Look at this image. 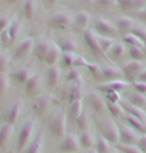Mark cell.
I'll list each match as a JSON object with an SVG mask.
<instances>
[{
	"instance_id": "60d3db41",
	"label": "cell",
	"mask_w": 146,
	"mask_h": 153,
	"mask_svg": "<svg viewBox=\"0 0 146 153\" xmlns=\"http://www.w3.org/2000/svg\"><path fill=\"white\" fill-rule=\"evenodd\" d=\"M19 30H20V22L19 21H14L12 24L10 25V27L8 28V32H9L10 35V39H11V43L14 42V40L17 38L19 34Z\"/></svg>"
},
{
	"instance_id": "83f0119b",
	"label": "cell",
	"mask_w": 146,
	"mask_h": 153,
	"mask_svg": "<svg viewBox=\"0 0 146 153\" xmlns=\"http://www.w3.org/2000/svg\"><path fill=\"white\" fill-rule=\"evenodd\" d=\"M106 107L113 117L119 118V117H121L124 115V109H123L121 104H118V103L106 102Z\"/></svg>"
},
{
	"instance_id": "e7e4bbea",
	"label": "cell",
	"mask_w": 146,
	"mask_h": 153,
	"mask_svg": "<svg viewBox=\"0 0 146 153\" xmlns=\"http://www.w3.org/2000/svg\"><path fill=\"white\" fill-rule=\"evenodd\" d=\"M48 1H49L50 3H54V2H56L57 0H48Z\"/></svg>"
},
{
	"instance_id": "9f6ffc18",
	"label": "cell",
	"mask_w": 146,
	"mask_h": 153,
	"mask_svg": "<svg viewBox=\"0 0 146 153\" xmlns=\"http://www.w3.org/2000/svg\"><path fill=\"white\" fill-rule=\"evenodd\" d=\"M97 3L101 6H112L117 3V0H97Z\"/></svg>"
},
{
	"instance_id": "6da1fadb",
	"label": "cell",
	"mask_w": 146,
	"mask_h": 153,
	"mask_svg": "<svg viewBox=\"0 0 146 153\" xmlns=\"http://www.w3.org/2000/svg\"><path fill=\"white\" fill-rule=\"evenodd\" d=\"M48 128L53 136L58 138L66 136V116L63 112H58L50 118Z\"/></svg>"
},
{
	"instance_id": "5b68a950",
	"label": "cell",
	"mask_w": 146,
	"mask_h": 153,
	"mask_svg": "<svg viewBox=\"0 0 146 153\" xmlns=\"http://www.w3.org/2000/svg\"><path fill=\"white\" fill-rule=\"evenodd\" d=\"M80 142L73 133L66 134L62 143L60 144V150L62 153H76L80 149Z\"/></svg>"
},
{
	"instance_id": "277c9868",
	"label": "cell",
	"mask_w": 146,
	"mask_h": 153,
	"mask_svg": "<svg viewBox=\"0 0 146 153\" xmlns=\"http://www.w3.org/2000/svg\"><path fill=\"white\" fill-rule=\"evenodd\" d=\"M119 141L124 145H134L138 140V134L132 127L120 125L119 127Z\"/></svg>"
},
{
	"instance_id": "11a10c76",
	"label": "cell",
	"mask_w": 146,
	"mask_h": 153,
	"mask_svg": "<svg viewBox=\"0 0 146 153\" xmlns=\"http://www.w3.org/2000/svg\"><path fill=\"white\" fill-rule=\"evenodd\" d=\"M8 25H9V18L5 16L0 17V33L6 29Z\"/></svg>"
},
{
	"instance_id": "7a4b0ae2",
	"label": "cell",
	"mask_w": 146,
	"mask_h": 153,
	"mask_svg": "<svg viewBox=\"0 0 146 153\" xmlns=\"http://www.w3.org/2000/svg\"><path fill=\"white\" fill-rule=\"evenodd\" d=\"M34 133V122L32 120H28L20 129L18 138H17V150L22 151L28 145L29 141L32 138Z\"/></svg>"
},
{
	"instance_id": "f546056e",
	"label": "cell",
	"mask_w": 146,
	"mask_h": 153,
	"mask_svg": "<svg viewBox=\"0 0 146 153\" xmlns=\"http://www.w3.org/2000/svg\"><path fill=\"white\" fill-rule=\"evenodd\" d=\"M98 42L100 49H101L102 53H106L108 51H110V49L112 48L114 45L113 39H111L110 37L106 36H98Z\"/></svg>"
},
{
	"instance_id": "f1b7e54d",
	"label": "cell",
	"mask_w": 146,
	"mask_h": 153,
	"mask_svg": "<svg viewBox=\"0 0 146 153\" xmlns=\"http://www.w3.org/2000/svg\"><path fill=\"white\" fill-rule=\"evenodd\" d=\"M82 101L81 100H77L74 101L70 104L69 107V114L72 117V119L76 120L80 115L82 113Z\"/></svg>"
},
{
	"instance_id": "91938a15",
	"label": "cell",
	"mask_w": 146,
	"mask_h": 153,
	"mask_svg": "<svg viewBox=\"0 0 146 153\" xmlns=\"http://www.w3.org/2000/svg\"><path fill=\"white\" fill-rule=\"evenodd\" d=\"M138 16H139L141 19L146 20V9H143V10L140 11V12L138 13Z\"/></svg>"
},
{
	"instance_id": "d6986e66",
	"label": "cell",
	"mask_w": 146,
	"mask_h": 153,
	"mask_svg": "<svg viewBox=\"0 0 146 153\" xmlns=\"http://www.w3.org/2000/svg\"><path fill=\"white\" fill-rule=\"evenodd\" d=\"M79 142L80 145L86 149H92V147L94 146V142H95V139H94V136L92 134V132L89 130L83 131L81 132L79 136Z\"/></svg>"
},
{
	"instance_id": "9a60e30c",
	"label": "cell",
	"mask_w": 146,
	"mask_h": 153,
	"mask_svg": "<svg viewBox=\"0 0 146 153\" xmlns=\"http://www.w3.org/2000/svg\"><path fill=\"white\" fill-rule=\"evenodd\" d=\"M122 107L124 109V111H126L128 114L131 115V116L139 119L141 122L146 124V113L142 110L140 107H137V106H134L130 103H122Z\"/></svg>"
},
{
	"instance_id": "30bf717a",
	"label": "cell",
	"mask_w": 146,
	"mask_h": 153,
	"mask_svg": "<svg viewBox=\"0 0 146 153\" xmlns=\"http://www.w3.org/2000/svg\"><path fill=\"white\" fill-rule=\"evenodd\" d=\"M128 86H129V83L128 82L121 81V80H114V81H109L98 85L97 86V89L106 94L110 91H117V92L122 91L124 89H126Z\"/></svg>"
},
{
	"instance_id": "7402d4cb",
	"label": "cell",
	"mask_w": 146,
	"mask_h": 153,
	"mask_svg": "<svg viewBox=\"0 0 146 153\" xmlns=\"http://www.w3.org/2000/svg\"><path fill=\"white\" fill-rule=\"evenodd\" d=\"M60 53H61V50L58 47V45H51L49 52H48L46 58H45V63L47 65H49L50 67L51 66H55V63L59 58Z\"/></svg>"
},
{
	"instance_id": "484cf974",
	"label": "cell",
	"mask_w": 146,
	"mask_h": 153,
	"mask_svg": "<svg viewBox=\"0 0 146 153\" xmlns=\"http://www.w3.org/2000/svg\"><path fill=\"white\" fill-rule=\"evenodd\" d=\"M126 120L127 122L129 123L130 127H132L134 130H136L137 132H140V133L146 134V125L143 122H141L139 119L131 116V115H126Z\"/></svg>"
},
{
	"instance_id": "4fadbf2b",
	"label": "cell",
	"mask_w": 146,
	"mask_h": 153,
	"mask_svg": "<svg viewBox=\"0 0 146 153\" xmlns=\"http://www.w3.org/2000/svg\"><path fill=\"white\" fill-rule=\"evenodd\" d=\"M123 76V72L120 69L114 66L106 65L102 67V79L106 80L107 82L114 81Z\"/></svg>"
},
{
	"instance_id": "be15d7a7",
	"label": "cell",
	"mask_w": 146,
	"mask_h": 153,
	"mask_svg": "<svg viewBox=\"0 0 146 153\" xmlns=\"http://www.w3.org/2000/svg\"><path fill=\"white\" fill-rule=\"evenodd\" d=\"M110 153H119L118 152V150H115V149H114V150H111V152Z\"/></svg>"
},
{
	"instance_id": "f907efd6",
	"label": "cell",
	"mask_w": 146,
	"mask_h": 153,
	"mask_svg": "<svg viewBox=\"0 0 146 153\" xmlns=\"http://www.w3.org/2000/svg\"><path fill=\"white\" fill-rule=\"evenodd\" d=\"M117 3L122 9H128V8L134 7V0H117Z\"/></svg>"
},
{
	"instance_id": "7bdbcfd3",
	"label": "cell",
	"mask_w": 146,
	"mask_h": 153,
	"mask_svg": "<svg viewBox=\"0 0 146 153\" xmlns=\"http://www.w3.org/2000/svg\"><path fill=\"white\" fill-rule=\"evenodd\" d=\"M8 86H9V82H8L7 75L5 73L0 74V99L6 93V91L8 90Z\"/></svg>"
},
{
	"instance_id": "ac0fdd59",
	"label": "cell",
	"mask_w": 146,
	"mask_h": 153,
	"mask_svg": "<svg viewBox=\"0 0 146 153\" xmlns=\"http://www.w3.org/2000/svg\"><path fill=\"white\" fill-rule=\"evenodd\" d=\"M50 99L46 96H41L37 99L33 104V111L37 115H42L47 110L49 106Z\"/></svg>"
},
{
	"instance_id": "ffe728a7",
	"label": "cell",
	"mask_w": 146,
	"mask_h": 153,
	"mask_svg": "<svg viewBox=\"0 0 146 153\" xmlns=\"http://www.w3.org/2000/svg\"><path fill=\"white\" fill-rule=\"evenodd\" d=\"M60 78V70L56 66H51L47 72V84L49 88H54Z\"/></svg>"
},
{
	"instance_id": "603a6c76",
	"label": "cell",
	"mask_w": 146,
	"mask_h": 153,
	"mask_svg": "<svg viewBox=\"0 0 146 153\" xmlns=\"http://www.w3.org/2000/svg\"><path fill=\"white\" fill-rule=\"evenodd\" d=\"M12 132H13L12 124L6 123L0 128V148H2L7 143V141L11 137Z\"/></svg>"
},
{
	"instance_id": "94428289",
	"label": "cell",
	"mask_w": 146,
	"mask_h": 153,
	"mask_svg": "<svg viewBox=\"0 0 146 153\" xmlns=\"http://www.w3.org/2000/svg\"><path fill=\"white\" fill-rule=\"evenodd\" d=\"M87 153H97V151H96V150L95 149H89V150H88V152Z\"/></svg>"
},
{
	"instance_id": "e0dca14e",
	"label": "cell",
	"mask_w": 146,
	"mask_h": 153,
	"mask_svg": "<svg viewBox=\"0 0 146 153\" xmlns=\"http://www.w3.org/2000/svg\"><path fill=\"white\" fill-rule=\"evenodd\" d=\"M83 96V88L82 83H73L72 86L69 88L68 91V101L71 104L74 101L81 100Z\"/></svg>"
},
{
	"instance_id": "cb8c5ba5",
	"label": "cell",
	"mask_w": 146,
	"mask_h": 153,
	"mask_svg": "<svg viewBox=\"0 0 146 153\" xmlns=\"http://www.w3.org/2000/svg\"><path fill=\"white\" fill-rule=\"evenodd\" d=\"M20 110H21V103L16 102L15 104H13L12 107L9 109V111H8V113L6 115L7 123L12 124V125L15 124L20 115Z\"/></svg>"
},
{
	"instance_id": "836d02e7",
	"label": "cell",
	"mask_w": 146,
	"mask_h": 153,
	"mask_svg": "<svg viewBox=\"0 0 146 153\" xmlns=\"http://www.w3.org/2000/svg\"><path fill=\"white\" fill-rule=\"evenodd\" d=\"M88 22H89V15L85 11L79 12L75 17V24L77 25V27L81 28V29L85 30V27L87 26Z\"/></svg>"
},
{
	"instance_id": "1f68e13d",
	"label": "cell",
	"mask_w": 146,
	"mask_h": 153,
	"mask_svg": "<svg viewBox=\"0 0 146 153\" xmlns=\"http://www.w3.org/2000/svg\"><path fill=\"white\" fill-rule=\"evenodd\" d=\"M129 103L137 107H142L146 105V96L142 93H134L129 96Z\"/></svg>"
},
{
	"instance_id": "680465c9",
	"label": "cell",
	"mask_w": 146,
	"mask_h": 153,
	"mask_svg": "<svg viewBox=\"0 0 146 153\" xmlns=\"http://www.w3.org/2000/svg\"><path fill=\"white\" fill-rule=\"evenodd\" d=\"M146 0H134V7H139L144 5Z\"/></svg>"
},
{
	"instance_id": "d6a6232c",
	"label": "cell",
	"mask_w": 146,
	"mask_h": 153,
	"mask_svg": "<svg viewBox=\"0 0 146 153\" xmlns=\"http://www.w3.org/2000/svg\"><path fill=\"white\" fill-rule=\"evenodd\" d=\"M75 122H76L77 128L81 132L86 131L88 130V128H89V118H88L87 113H85V112H82L81 115L75 120Z\"/></svg>"
},
{
	"instance_id": "6125c7cd",
	"label": "cell",
	"mask_w": 146,
	"mask_h": 153,
	"mask_svg": "<svg viewBox=\"0 0 146 153\" xmlns=\"http://www.w3.org/2000/svg\"><path fill=\"white\" fill-rule=\"evenodd\" d=\"M17 1H19V0H7L8 3H15Z\"/></svg>"
},
{
	"instance_id": "8fae6325",
	"label": "cell",
	"mask_w": 146,
	"mask_h": 153,
	"mask_svg": "<svg viewBox=\"0 0 146 153\" xmlns=\"http://www.w3.org/2000/svg\"><path fill=\"white\" fill-rule=\"evenodd\" d=\"M34 45L35 44H34L32 38H26L25 40H23L18 45V47L16 48L13 55V59H21L23 57H26L33 50Z\"/></svg>"
},
{
	"instance_id": "f5cc1de1",
	"label": "cell",
	"mask_w": 146,
	"mask_h": 153,
	"mask_svg": "<svg viewBox=\"0 0 146 153\" xmlns=\"http://www.w3.org/2000/svg\"><path fill=\"white\" fill-rule=\"evenodd\" d=\"M7 66H8V58L4 54H1L0 55V74L4 73Z\"/></svg>"
},
{
	"instance_id": "5bb4252c",
	"label": "cell",
	"mask_w": 146,
	"mask_h": 153,
	"mask_svg": "<svg viewBox=\"0 0 146 153\" xmlns=\"http://www.w3.org/2000/svg\"><path fill=\"white\" fill-rule=\"evenodd\" d=\"M50 47L51 45L49 44V42L45 41V40H41L36 45H34L33 54L40 61H45V58H46L47 54L49 52Z\"/></svg>"
},
{
	"instance_id": "f35d334b",
	"label": "cell",
	"mask_w": 146,
	"mask_h": 153,
	"mask_svg": "<svg viewBox=\"0 0 146 153\" xmlns=\"http://www.w3.org/2000/svg\"><path fill=\"white\" fill-rule=\"evenodd\" d=\"M129 54L134 60H138V61H141L145 57L144 50L141 47H137V46H130Z\"/></svg>"
},
{
	"instance_id": "3957f363",
	"label": "cell",
	"mask_w": 146,
	"mask_h": 153,
	"mask_svg": "<svg viewBox=\"0 0 146 153\" xmlns=\"http://www.w3.org/2000/svg\"><path fill=\"white\" fill-rule=\"evenodd\" d=\"M101 136L110 144H117L119 141V128L112 119H108L101 127Z\"/></svg>"
},
{
	"instance_id": "d590c367",
	"label": "cell",
	"mask_w": 146,
	"mask_h": 153,
	"mask_svg": "<svg viewBox=\"0 0 146 153\" xmlns=\"http://www.w3.org/2000/svg\"><path fill=\"white\" fill-rule=\"evenodd\" d=\"M89 72L91 73V75L94 77V79H102V68L100 67L98 64H96V63H89L87 62L86 66H85Z\"/></svg>"
},
{
	"instance_id": "ba28073f",
	"label": "cell",
	"mask_w": 146,
	"mask_h": 153,
	"mask_svg": "<svg viewBox=\"0 0 146 153\" xmlns=\"http://www.w3.org/2000/svg\"><path fill=\"white\" fill-rule=\"evenodd\" d=\"M95 25V29L99 34L102 36H115L117 34V29L113 24L108 21V20L98 18L94 23Z\"/></svg>"
},
{
	"instance_id": "db71d44e",
	"label": "cell",
	"mask_w": 146,
	"mask_h": 153,
	"mask_svg": "<svg viewBox=\"0 0 146 153\" xmlns=\"http://www.w3.org/2000/svg\"><path fill=\"white\" fill-rule=\"evenodd\" d=\"M87 64V61L82 56H76L73 63V67H85Z\"/></svg>"
},
{
	"instance_id": "bcb514c9",
	"label": "cell",
	"mask_w": 146,
	"mask_h": 153,
	"mask_svg": "<svg viewBox=\"0 0 146 153\" xmlns=\"http://www.w3.org/2000/svg\"><path fill=\"white\" fill-rule=\"evenodd\" d=\"M75 54L72 52H66L63 54V57H62V61H63V64L67 67H70V66H73L74 60H75Z\"/></svg>"
},
{
	"instance_id": "ee69618b",
	"label": "cell",
	"mask_w": 146,
	"mask_h": 153,
	"mask_svg": "<svg viewBox=\"0 0 146 153\" xmlns=\"http://www.w3.org/2000/svg\"><path fill=\"white\" fill-rule=\"evenodd\" d=\"M33 14H34V1L33 0H27L24 4V15L28 20H30L32 19Z\"/></svg>"
},
{
	"instance_id": "4dcf8cb0",
	"label": "cell",
	"mask_w": 146,
	"mask_h": 153,
	"mask_svg": "<svg viewBox=\"0 0 146 153\" xmlns=\"http://www.w3.org/2000/svg\"><path fill=\"white\" fill-rule=\"evenodd\" d=\"M123 41L130 46H137V47H141V48H144L145 46V43L141 41L138 37L135 36L132 33L126 34V35L123 36Z\"/></svg>"
},
{
	"instance_id": "e575fe53",
	"label": "cell",
	"mask_w": 146,
	"mask_h": 153,
	"mask_svg": "<svg viewBox=\"0 0 146 153\" xmlns=\"http://www.w3.org/2000/svg\"><path fill=\"white\" fill-rule=\"evenodd\" d=\"M110 56L114 59H119L124 55L125 52V46L122 43H115L112 48L110 49Z\"/></svg>"
},
{
	"instance_id": "7c38bea8",
	"label": "cell",
	"mask_w": 146,
	"mask_h": 153,
	"mask_svg": "<svg viewBox=\"0 0 146 153\" xmlns=\"http://www.w3.org/2000/svg\"><path fill=\"white\" fill-rule=\"evenodd\" d=\"M41 86V78L38 74H33L25 84V93L27 96H33L39 91Z\"/></svg>"
},
{
	"instance_id": "816d5d0a",
	"label": "cell",
	"mask_w": 146,
	"mask_h": 153,
	"mask_svg": "<svg viewBox=\"0 0 146 153\" xmlns=\"http://www.w3.org/2000/svg\"><path fill=\"white\" fill-rule=\"evenodd\" d=\"M133 86L134 88L136 89L137 92L142 94L146 93V83L145 82H141V81H135L133 82Z\"/></svg>"
},
{
	"instance_id": "c3c4849f",
	"label": "cell",
	"mask_w": 146,
	"mask_h": 153,
	"mask_svg": "<svg viewBox=\"0 0 146 153\" xmlns=\"http://www.w3.org/2000/svg\"><path fill=\"white\" fill-rule=\"evenodd\" d=\"M137 147L140 149L142 153H146V134H143L139 136L138 140H137Z\"/></svg>"
},
{
	"instance_id": "ab89813d",
	"label": "cell",
	"mask_w": 146,
	"mask_h": 153,
	"mask_svg": "<svg viewBox=\"0 0 146 153\" xmlns=\"http://www.w3.org/2000/svg\"><path fill=\"white\" fill-rule=\"evenodd\" d=\"M67 81L72 83H82L81 73L76 68H72L67 74Z\"/></svg>"
},
{
	"instance_id": "6f0895ef",
	"label": "cell",
	"mask_w": 146,
	"mask_h": 153,
	"mask_svg": "<svg viewBox=\"0 0 146 153\" xmlns=\"http://www.w3.org/2000/svg\"><path fill=\"white\" fill-rule=\"evenodd\" d=\"M137 79H138V81L146 83V69H144V70H142L141 72H140L138 77H137Z\"/></svg>"
},
{
	"instance_id": "f6af8a7d",
	"label": "cell",
	"mask_w": 146,
	"mask_h": 153,
	"mask_svg": "<svg viewBox=\"0 0 146 153\" xmlns=\"http://www.w3.org/2000/svg\"><path fill=\"white\" fill-rule=\"evenodd\" d=\"M131 33L138 37V38L141 40V41L146 43V29L143 26H136V27H134Z\"/></svg>"
},
{
	"instance_id": "8d00e7d4",
	"label": "cell",
	"mask_w": 146,
	"mask_h": 153,
	"mask_svg": "<svg viewBox=\"0 0 146 153\" xmlns=\"http://www.w3.org/2000/svg\"><path fill=\"white\" fill-rule=\"evenodd\" d=\"M133 25V20L129 17H120L117 19V28L120 31L129 30Z\"/></svg>"
},
{
	"instance_id": "8992f818",
	"label": "cell",
	"mask_w": 146,
	"mask_h": 153,
	"mask_svg": "<svg viewBox=\"0 0 146 153\" xmlns=\"http://www.w3.org/2000/svg\"><path fill=\"white\" fill-rule=\"evenodd\" d=\"M83 38H84V41L87 44L88 48L90 49V51L94 55H99L102 53L98 42V36L96 35L93 30L86 28L83 32Z\"/></svg>"
},
{
	"instance_id": "2e32d148",
	"label": "cell",
	"mask_w": 146,
	"mask_h": 153,
	"mask_svg": "<svg viewBox=\"0 0 146 153\" xmlns=\"http://www.w3.org/2000/svg\"><path fill=\"white\" fill-rule=\"evenodd\" d=\"M70 23V16L67 13H58L51 19V24L57 29H65Z\"/></svg>"
},
{
	"instance_id": "52a82bcc",
	"label": "cell",
	"mask_w": 146,
	"mask_h": 153,
	"mask_svg": "<svg viewBox=\"0 0 146 153\" xmlns=\"http://www.w3.org/2000/svg\"><path fill=\"white\" fill-rule=\"evenodd\" d=\"M142 68H143L142 62L138 61V60H133V61L127 63V64L123 66L122 70H123V74L127 77L128 80L133 83L135 82V79L138 77Z\"/></svg>"
},
{
	"instance_id": "d4e9b609",
	"label": "cell",
	"mask_w": 146,
	"mask_h": 153,
	"mask_svg": "<svg viewBox=\"0 0 146 153\" xmlns=\"http://www.w3.org/2000/svg\"><path fill=\"white\" fill-rule=\"evenodd\" d=\"M42 144H43V135L42 133H39L29 144L26 153H41Z\"/></svg>"
},
{
	"instance_id": "4316f807",
	"label": "cell",
	"mask_w": 146,
	"mask_h": 153,
	"mask_svg": "<svg viewBox=\"0 0 146 153\" xmlns=\"http://www.w3.org/2000/svg\"><path fill=\"white\" fill-rule=\"evenodd\" d=\"M96 151L97 153H110L111 147L110 143L103 136H98L96 140Z\"/></svg>"
},
{
	"instance_id": "74e56055",
	"label": "cell",
	"mask_w": 146,
	"mask_h": 153,
	"mask_svg": "<svg viewBox=\"0 0 146 153\" xmlns=\"http://www.w3.org/2000/svg\"><path fill=\"white\" fill-rule=\"evenodd\" d=\"M58 47L60 48V50L64 51V53L66 52H74L76 50V44L73 40H70V39H66V40H63L61 41L58 44Z\"/></svg>"
},
{
	"instance_id": "681fc988",
	"label": "cell",
	"mask_w": 146,
	"mask_h": 153,
	"mask_svg": "<svg viewBox=\"0 0 146 153\" xmlns=\"http://www.w3.org/2000/svg\"><path fill=\"white\" fill-rule=\"evenodd\" d=\"M0 41L3 43L4 45L11 44V39H10L9 32H8V29H5L4 31H2L0 33Z\"/></svg>"
},
{
	"instance_id": "7dc6e473",
	"label": "cell",
	"mask_w": 146,
	"mask_h": 153,
	"mask_svg": "<svg viewBox=\"0 0 146 153\" xmlns=\"http://www.w3.org/2000/svg\"><path fill=\"white\" fill-rule=\"evenodd\" d=\"M105 99H106V102L117 103L120 99V95L117 91H110L105 95Z\"/></svg>"
},
{
	"instance_id": "44dd1931",
	"label": "cell",
	"mask_w": 146,
	"mask_h": 153,
	"mask_svg": "<svg viewBox=\"0 0 146 153\" xmlns=\"http://www.w3.org/2000/svg\"><path fill=\"white\" fill-rule=\"evenodd\" d=\"M32 76L30 72V69L27 67H22L18 69L16 72H14L12 77L20 84H26V82L29 80L30 77Z\"/></svg>"
},
{
	"instance_id": "b9f144b4",
	"label": "cell",
	"mask_w": 146,
	"mask_h": 153,
	"mask_svg": "<svg viewBox=\"0 0 146 153\" xmlns=\"http://www.w3.org/2000/svg\"><path fill=\"white\" fill-rule=\"evenodd\" d=\"M116 149L123 153H142L140 149L135 145H124V144H117Z\"/></svg>"
},
{
	"instance_id": "9c48e42d",
	"label": "cell",
	"mask_w": 146,
	"mask_h": 153,
	"mask_svg": "<svg viewBox=\"0 0 146 153\" xmlns=\"http://www.w3.org/2000/svg\"><path fill=\"white\" fill-rule=\"evenodd\" d=\"M87 100H88V104H89L91 109L97 112V113H102V112L107 108L106 100H104L99 94L95 93V92H90V93L88 94Z\"/></svg>"
}]
</instances>
